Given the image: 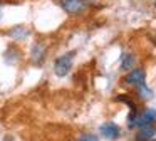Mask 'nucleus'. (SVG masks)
Masks as SVG:
<instances>
[{
	"mask_svg": "<svg viewBox=\"0 0 156 141\" xmlns=\"http://www.w3.org/2000/svg\"><path fill=\"white\" fill-rule=\"evenodd\" d=\"M156 134V128L154 124H149V126H143L139 128V131L136 133V141H149L153 136Z\"/></svg>",
	"mask_w": 156,
	"mask_h": 141,
	"instance_id": "nucleus-7",
	"label": "nucleus"
},
{
	"mask_svg": "<svg viewBox=\"0 0 156 141\" xmlns=\"http://www.w3.org/2000/svg\"><path fill=\"white\" fill-rule=\"evenodd\" d=\"M118 99L121 101V103H124L126 106H128L129 109H131V113H138V106H136V104L133 103V99H131V97H128L126 94H121V96H119Z\"/></svg>",
	"mask_w": 156,
	"mask_h": 141,
	"instance_id": "nucleus-11",
	"label": "nucleus"
},
{
	"mask_svg": "<svg viewBox=\"0 0 156 141\" xmlns=\"http://www.w3.org/2000/svg\"><path fill=\"white\" fill-rule=\"evenodd\" d=\"M149 141H156V139H154V138H151V139H149Z\"/></svg>",
	"mask_w": 156,
	"mask_h": 141,
	"instance_id": "nucleus-14",
	"label": "nucleus"
},
{
	"mask_svg": "<svg viewBox=\"0 0 156 141\" xmlns=\"http://www.w3.org/2000/svg\"><path fill=\"white\" fill-rule=\"evenodd\" d=\"M99 131H101V134L106 138V139H116V138H119V134H121L119 126L116 123H111V121H108V123L102 124V126L99 128Z\"/></svg>",
	"mask_w": 156,
	"mask_h": 141,
	"instance_id": "nucleus-4",
	"label": "nucleus"
},
{
	"mask_svg": "<svg viewBox=\"0 0 156 141\" xmlns=\"http://www.w3.org/2000/svg\"><path fill=\"white\" fill-rule=\"evenodd\" d=\"M74 56H76V52H74V50H71V52H66V54H62V56H59L57 59H55V62H54L55 76L66 77L69 72H71L72 62H74Z\"/></svg>",
	"mask_w": 156,
	"mask_h": 141,
	"instance_id": "nucleus-2",
	"label": "nucleus"
},
{
	"mask_svg": "<svg viewBox=\"0 0 156 141\" xmlns=\"http://www.w3.org/2000/svg\"><path fill=\"white\" fill-rule=\"evenodd\" d=\"M59 5L69 15H77V13L84 12L87 9V2L86 0H59Z\"/></svg>",
	"mask_w": 156,
	"mask_h": 141,
	"instance_id": "nucleus-3",
	"label": "nucleus"
},
{
	"mask_svg": "<svg viewBox=\"0 0 156 141\" xmlns=\"http://www.w3.org/2000/svg\"><path fill=\"white\" fill-rule=\"evenodd\" d=\"M45 52H47V49H45L44 42H35L34 45H32V50H30V59H32V62L42 64V60L45 59Z\"/></svg>",
	"mask_w": 156,
	"mask_h": 141,
	"instance_id": "nucleus-6",
	"label": "nucleus"
},
{
	"mask_svg": "<svg viewBox=\"0 0 156 141\" xmlns=\"http://www.w3.org/2000/svg\"><path fill=\"white\" fill-rule=\"evenodd\" d=\"M136 91H138V94H139L141 99H149V97L153 96V91L146 86V82H141L139 86H136Z\"/></svg>",
	"mask_w": 156,
	"mask_h": 141,
	"instance_id": "nucleus-9",
	"label": "nucleus"
},
{
	"mask_svg": "<svg viewBox=\"0 0 156 141\" xmlns=\"http://www.w3.org/2000/svg\"><path fill=\"white\" fill-rule=\"evenodd\" d=\"M154 123H156V109H151V107L144 109L143 113H131V116L128 118L129 128H143Z\"/></svg>",
	"mask_w": 156,
	"mask_h": 141,
	"instance_id": "nucleus-1",
	"label": "nucleus"
},
{
	"mask_svg": "<svg viewBox=\"0 0 156 141\" xmlns=\"http://www.w3.org/2000/svg\"><path fill=\"white\" fill-rule=\"evenodd\" d=\"M133 64H134L133 54H124V56H122V62H121V69L122 70H129V67H133Z\"/></svg>",
	"mask_w": 156,
	"mask_h": 141,
	"instance_id": "nucleus-10",
	"label": "nucleus"
},
{
	"mask_svg": "<svg viewBox=\"0 0 156 141\" xmlns=\"http://www.w3.org/2000/svg\"><path fill=\"white\" fill-rule=\"evenodd\" d=\"M79 141H99V139L94 134H82V136L79 138Z\"/></svg>",
	"mask_w": 156,
	"mask_h": 141,
	"instance_id": "nucleus-12",
	"label": "nucleus"
},
{
	"mask_svg": "<svg viewBox=\"0 0 156 141\" xmlns=\"http://www.w3.org/2000/svg\"><path fill=\"white\" fill-rule=\"evenodd\" d=\"M9 35H10L12 39H15V40H20V39H25V37L29 35V30L25 29V27L19 25V27H14V29L9 30Z\"/></svg>",
	"mask_w": 156,
	"mask_h": 141,
	"instance_id": "nucleus-8",
	"label": "nucleus"
},
{
	"mask_svg": "<svg viewBox=\"0 0 156 141\" xmlns=\"http://www.w3.org/2000/svg\"><path fill=\"white\" fill-rule=\"evenodd\" d=\"M146 72L143 67H136V69L129 70V74L126 76V84H131V86H139L141 82H144Z\"/></svg>",
	"mask_w": 156,
	"mask_h": 141,
	"instance_id": "nucleus-5",
	"label": "nucleus"
},
{
	"mask_svg": "<svg viewBox=\"0 0 156 141\" xmlns=\"http://www.w3.org/2000/svg\"><path fill=\"white\" fill-rule=\"evenodd\" d=\"M153 2H154V7H156V0H153Z\"/></svg>",
	"mask_w": 156,
	"mask_h": 141,
	"instance_id": "nucleus-15",
	"label": "nucleus"
},
{
	"mask_svg": "<svg viewBox=\"0 0 156 141\" xmlns=\"http://www.w3.org/2000/svg\"><path fill=\"white\" fill-rule=\"evenodd\" d=\"M2 13H4V12H2V5H0V19H2Z\"/></svg>",
	"mask_w": 156,
	"mask_h": 141,
	"instance_id": "nucleus-13",
	"label": "nucleus"
}]
</instances>
